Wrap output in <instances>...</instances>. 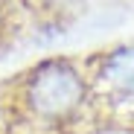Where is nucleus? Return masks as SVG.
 Returning a JSON list of instances; mask_svg holds the SVG:
<instances>
[{
	"label": "nucleus",
	"mask_w": 134,
	"mask_h": 134,
	"mask_svg": "<svg viewBox=\"0 0 134 134\" xmlns=\"http://www.w3.org/2000/svg\"><path fill=\"white\" fill-rule=\"evenodd\" d=\"M15 117L38 134H70L93 125L91 82L82 58L47 55L18 79L12 93Z\"/></svg>",
	"instance_id": "obj_1"
},
{
	"label": "nucleus",
	"mask_w": 134,
	"mask_h": 134,
	"mask_svg": "<svg viewBox=\"0 0 134 134\" xmlns=\"http://www.w3.org/2000/svg\"><path fill=\"white\" fill-rule=\"evenodd\" d=\"M96 122L134 125V38L102 47L85 58Z\"/></svg>",
	"instance_id": "obj_2"
},
{
	"label": "nucleus",
	"mask_w": 134,
	"mask_h": 134,
	"mask_svg": "<svg viewBox=\"0 0 134 134\" xmlns=\"http://www.w3.org/2000/svg\"><path fill=\"white\" fill-rule=\"evenodd\" d=\"M12 18H15V0H0V38L12 29Z\"/></svg>",
	"instance_id": "obj_3"
}]
</instances>
